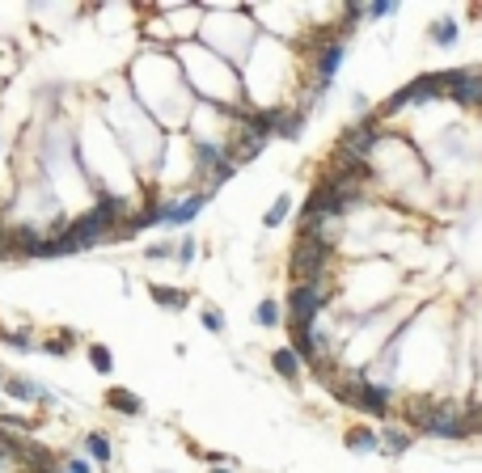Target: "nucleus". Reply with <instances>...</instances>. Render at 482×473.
Returning a JSON list of instances; mask_svg holds the SVG:
<instances>
[{
	"mask_svg": "<svg viewBox=\"0 0 482 473\" xmlns=\"http://www.w3.org/2000/svg\"><path fill=\"white\" fill-rule=\"evenodd\" d=\"M330 254H335V245H330V241L300 237L296 250H292V279L296 283H322L326 266H330Z\"/></svg>",
	"mask_w": 482,
	"mask_h": 473,
	"instance_id": "f257e3e1",
	"label": "nucleus"
},
{
	"mask_svg": "<svg viewBox=\"0 0 482 473\" xmlns=\"http://www.w3.org/2000/svg\"><path fill=\"white\" fill-rule=\"evenodd\" d=\"M326 305H330V292L322 283H296L292 296H288V321H292V330H309Z\"/></svg>",
	"mask_w": 482,
	"mask_h": 473,
	"instance_id": "f03ea898",
	"label": "nucleus"
},
{
	"mask_svg": "<svg viewBox=\"0 0 482 473\" xmlns=\"http://www.w3.org/2000/svg\"><path fill=\"white\" fill-rule=\"evenodd\" d=\"M444 77V97H457L461 106H482V72L457 68V72H440Z\"/></svg>",
	"mask_w": 482,
	"mask_h": 473,
	"instance_id": "7ed1b4c3",
	"label": "nucleus"
},
{
	"mask_svg": "<svg viewBox=\"0 0 482 473\" xmlns=\"http://www.w3.org/2000/svg\"><path fill=\"white\" fill-rule=\"evenodd\" d=\"M376 144H381L376 123H355V127H347V136H343V144H339V153H347V157H355V161H368Z\"/></svg>",
	"mask_w": 482,
	"mask_h": 473,
	"instance_id": "20e7f679",
	"label": "nucleus"
},
{
	"mask_svg": "<svg viewBox=\"0 0 482 473\" xmlns=\"http://www.w3.org/2000/svg\"><path fill=\"white\" fill-rule=\"evenodd\" d=\"M203 207H208V190L182 199V203H161V224H191Z\"/></svg>",
	"mask_w": 482,
	"mask_h": 473,
	"instance_id": "39448f33",
	"label": "nucleus"
},
{
	"mask_svg": "<svg viewBox=\"0 0 482 473\" xmlns=\"http://www.w3.org/2000/svg\"><path fill=\"white\" fill-rule=\"evenodd\" d=\"M343 51H347V42L343 38H335L326 47V51L317 55V89H326L330 81H335V72H339V60H343Z\"/></svg>",
	"mask_w": 482,
	"mask_h": 473,
	"instance_id": "423d86ee",
	"label": "nucleus"
},
{
	"mask_svg": "<svg viewBox=\"0 0 482 473\" xmlns=\"http://www.w3.org/2000/svg\"><path fill=\"white\" fill-rule=\"evenodd\" d=\"M106 402H110L119 414H132V418H136V414H144V402H140L132 389H110V393H106Z\"/></svg>",
	"mask_w": 482,
	"mask_h": 473,
	"instance_id": "0eeeda50",
	"label": "nucleus"
},
{
	"mask_svg": "<svg viewBox=\"0 0 482 473\" xmlns=\"http://www.w3.org/2000/svg\"><path fill=\"white\" fill-rule=\"evenodd\" d=\"M271 363H275V372H279L284 381H296V376H300V359H296L292 346H279V351L271 355Z\"/></svg>",
	"mask_w": 482,
	"mask_h": 473,
	"instance_id": "6e6552de",
	"label": "nucleus"
},
{
	"mask_svg": "<svg viewBox=\"0 0 482 473\" xmlns=\"http://www.w3.org/2000/svg\"><path fill=\"white\" fill-rule=\"evenodd\" d=\"M85 452H89L97 465H110V457H115V452H110L106 431H89V435H85Z\"/></svg>",
	"mask_w": 482,
	"mask_h": 473,
	"instance_id": "1a4fd4ad",
	"label": "nucleus"
},
{
	"mask_svg": "<svg viewBox=\"0 0 482 473\" xmlns=\"http://www.w3.org/2000/svg\"><path fill=\"white\" fill-rule=\"evenodd\" d=\"M411 435L406 431H398V427H389L385 435H381V452H389V457H402V452H411Z\"/></svg>",
	"mask_w": 482,
	"mask_h": 473,
	"instance_id": "9d476101",
	"label": "nucleus"
},
{
	"mask_svg": "<svg viewBox=\"0 0 482 473\" xmlns=\"http://www.w3.org/2000/svg\"><path fill=\"white\" fill-rule=\"evenodd\" d=\"M148 292L157 296V305H161V309H186V292H178V287H161V283H148Z\"/></svg>",
	"mask_w": 482,
	"mask_h": 473,
	"instance_id": "9b49d317",
	"label": "nucleus"
},
{
	"mask_svg": "<svg viewBox=\"0 0 482 473\" xmlns=\"http://www.w3.org/2000/svg\"><path fill=\"white\" fill-rule=\"evenodd\" d=\"M347 448H355V452H376L381 439H376L368 427H351V431H347Z\"/></svg>",
	"mask_w": 482,
	"mask_h": 473,
	"instance_id": "f8f14e48",
	"label": "nucleus"
},
{
	"mask_svg": "<svg viewBox=\"0 0 482 473\" xmlns=\"http://www.w3.org/2000/svg\"><path fill=\"white\" fill-rule=\"evenodd\" d=\"M288 212H292V203H288V194H279V199H275V203H271V212L263 216V224H267V229H279V224H284V220H288Z\"/></svg>",
	"mask_w": 482,
	"mask_h": 473,
	"instance_id": "ddd939ff",
	"label": "nucleus"
},
{
	"mask_svg": "<svg viewBox=\"0 0 482 473\" xmlns=\"http://www.w3.org/2000/svg\"><path fill=\"white\" fill-rule=\"evenodd\" d=\"M431 42H436V47H453L457 42V21H436V26H431Z\"/></svg>",
	"mask_w": 482,
	"mask_h": 473,
	"instance_id": "4468645a",
	"label": "nucleus"
},
{
	"mask_svg": "<svg viewBox=\"0 0 482 473\" xmlns=\"http://www.w3.org/2000/svg\"><path fill=\"white\" fill-rule=\"evenodd\" d=\"M89 363H93L97 372H115V355H110V346L93 342V346H89Z\"/></svg>",
	"mask_w": 482,
	"mask_h": 473,
	"instance_id": "2eb2a0df",
	"label": "nucleus"
},
{
	"mask_svg": "<svg viewBox=\"0 0 482 473\" xmlns=\"http://www.w3.org/2000/svg\"><path fill=\"white\" fill-rule=\"evenodd\" d=\"M0 342L13 346V351H34V338L25 334V330H5V334H0Z\"/></svg>",
	"mask_w": 482,
	"mask_h": 473,
	"instance_id": "dca6fc26",
	"label": "nucleus"
},
{
	"mask_svg": "<svg viewBox=\"0 0 482 473\" xmlns=\"http://www.w3.org/2000/svg\"><path fill=\"white\" fill-rule=\"evenodd\" d=\"M72 346H76V334H68V330H64V338H47V342H43V351H47V355H68Z\"/></svg>",
	"mask_w": 482,
	"mask_h": 473,
	"instance_id": "f3484780",
	"label": "nucleus"
},
{
	"mask_svg": "<svg viewBox=\"0 0 482 473\" xmlns=\"http://www.w3.org/2000/svg\"><path fill=\"white\" fill-rule=\"evenodd\" d=\"M254 317H258V326H279V301H263Z\"/></svg>",
	"mask_w": 482,
	"mask_h": 473,
	"instance_id": "a211bd4d",
	"label": "nucleus"
},
{
	"mask_svg": "<svg viewBox=\"0 0 482 473\" xmlns=\"http://www.w3.org/2000/svg\"><path fill=\"white\" fill-rule=\"evenodd\" d=\"M203 326H208L212 334H220L224 330V313L220 309H203Z\"/></svg>",
	"mask_w": 482,
	"mask_h": 473,
	"instance_id": "6ab92c4d",
	"label": "nucleus"
},
{
	"mask_svg": "<svg viewBox=\"0 0 482 473\" xmlns=\"http://www.w3.org/2000/svg\"><path fill=\"white\" fill-rule=\"evenodd\" d=\"M398 13V5H389V0H385V5H368L364 9V17H394Z\"/></svg>",
	"mask_w": 482,
	"mask_h": 473,
	"instance_id": "aec40b11",
	"label": "nucleus"
},
{
	"mask_svg": "<svg viewBox=\"0 0 482 473\" xmlns=\"http://www.w3.org/2000/svg\"><path fill=\"white\" fill-rule=\"evenodd\" d=\"M169 254H173L169 241H152V245H148V258H169Z\"/></svg>",
	"mask_w": 482,
	"mask_h": 473,
	"instance_id": "412c9836",
	"label": "nucleus"
},
{
	"mask_svg": "<svg viewBox=\"0 0 482 473\" xmlns=\"http://www.w3.org/2000/svg\"><path fill=\"white\" fill-rule=\"evenodd\" d=\"M173 254H178V262H191V258H195V241H191V237H182V245H178Z\"/></svg>",
	"mask_w": 482,
	"mask_h": 473,
	"instance_id": "4be33fe9",
	"label": "nucleus"
},
{
	"mask_svg": "<svg viewBox=\"0 0 482 473\" xmlns=\"http://www.w3.org/2000/svg\"><path fill=\"white\" fill-rule=\"evenodd\" d=\"M64 473H89V461H81V457H72V461L64 465Z\"/></svg>",
	"mask_w": 482,
	"mask_h": 473,
	"instance_id": "5701e85b",
	"label": "nucleus"
},
{
	"mask_svg": "<svg viewBox=\"0 0 482 473\" xmlns=\"http://www.w3.org/2000/svg\"><path fill=\"white\" fill-rule=\"evenodd\" d=\"M212 473H228V469H212Z\"/></svg>",
	"mask_w": 482,
	"mask_h": 473,
	"instance_id": "b1692460",
	"label": "nucleus"
},
{
	"mask_svg": "<svg viewBox=\"0 0 482 473\" xmlns=\"http://www.w3.org/2000/svg\"><path fill=\"white\" fill-rule=\"evenodd\" d=\"M0 385H5V372H0Z\"/></svg>",
	"mask_w": 482,
	"mask_h": 473,
	"instance_id": "393cba45",
	"label": "nucleus"
}]
</instances>
